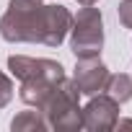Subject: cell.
<instances>
[{
    "mask_svg": "<svg viewBox=\"0 0 132 132\" xmlns=\"http://www.w3.org/2000/svg\"><path fill=\"white\" fill-rule=\"evenodd\" d=\"M119 119V104L109 93H96L83 109V127L91 132H106L114 129Z\"/></svg>",
    "mask_w": 132,
    "mask_h": 132,
    "instance_id": "cell-5",
    "label": "cell"
},
{
    "mask_svg": "<svg viewBox=\"0 0 132 132\" xmlns=\"http://www.w3.org/2000/svg\"><path fill=\"white\" fill-rule=\"evenodd\" d=\"M78 3H80V5H93L96 0H78Z\"/></svg>",
    "mask_w": 132,
    "mask_h": 132,
    "instance_id": "cell-13",
    "label": "cell"
},
{
    "mask_svg": "<svg viewBox=\"0 0 132 132\" xmlns=\"http://www.w3.org/2000/svg\"><path fill=\"white\" fill-rule=\"evenodd\" d=\"M8 68L18 80H34V78H44V80H62L65 78V68L54 60H44V57H26V54H13L8 57Z\"/></svg>",
    "mask_w": 132,
    "mask_h": 132,
    "instance_id": "cell-4",
    "label": "cell"
},
{
    "mask_svg": "<svg viewBox=\"0 0 132 132\" xmlns=\"http://www.w3.org/2000/svg\"><path fill=\"white\" fill-rule=\"evenodd\" d=\"M13 98V83L5 73H0V109H3L8 101Z\"/></svg>",
    "mask_w": 132,
    "mask_h": 132,
    "instance_id": "cell-11",
    "label": "cell"
},
{
    "mask_svg": "<svg viewBox=\"0 0 132 132\" xmlns=\"http://www.w3.org/2000/svg\"><path fill=\"white\" fill-rule=\"evenodd\" d=\"M70 47L75 57H98L104 47V18L98 8L86 5L70 26Z\"/></svg>",
    "mask_w": 132,
    "mask_h": 132,
    "instance_id": "cell-3",
    "label": "cell"
},
{
    "mask_svg": "<svg viewBox=\"0 0 132 132\" xmlns=\"http://www.w3.org/2000/svg\"><path fill=\"white\" fill-rule=\"evenodd\" d=\"M52 86H54V83H52V80H44V78L21 80V91H18V96H21V101H23V104L42 109V104L47 101V96H49Z\"/></svg>",
    "mask_w": 132,
    "mask_h": 132,
    "instance_id": "cell-8",
    "label": "cell"
},
{
    "mask_svg": "<svg viewBox=\"0 0 132 132\" xmlns=\"http://www.w3.org/2000/svg\"><path fill=\"white\" fill-rule=\"evenodd\" d=\"M73 26V13L65 5H44V34H42V44L47 47H60L62 39L68 36Z\"/></svg>",
    "mask_w": 132,
    "mask_h": 132,
    "instance_id": "cell-7",
    "label": "cell"
},
{
    "mask_svg": "<svg viewBox=\"0 0 132 132\" xmlns=\"http://www.w3.org/2000/svg\"><path fill=\"white\" fill-rule=\"evenodd\" d=\"M44 34V3L42 0H11L0 18V36L5 42L42 44Z\"/></svg>",
    "mask_w": 132,
    "mask_h": 132,
    "instance_id": "cell-1",
    "label": "cell"
},
{
    "mask_svg": "<svg viewBox=\"0 0 132 132\" xmlns=\"http://www.w3.org/2000/svg\"><path fill=\"white\" fill-rule=\"evenodd\" d=\"M52 129L60 132H73L83 127V109H80V91L75 80L62 78L52 86L47 101L39 109Z\"/></svg>",
    "mask_w": 132,
    "mask_h": 132,
    "instance_id": "cell-2",
    "label": "cell"
},
{
    "mask_svg": "<svg viewBox=\"0 0 132 132\" xmlns=\"http://www.w3.org/2000/svg\"><path fill=\"white\" fill-rule=\"evenodd\" d=\"M73 80L83 96H96L104 91V86L109 80V70L98 57H78Z\"/></svg>",
    "mask_w": 132,
    "mask_h": 132,
    "instance_id": "cell-6",
    "label": "cell"
},
{
    "mask_svg": "<svg viewBox=\"0 0 132 132\" xmlns=\"http://www.w3.org/2000/svg\"><path fill=\"white\" fill-rule=\"evenodd\" d=\"M117 13H119L122 26L132 29V0H122V3H119V8H117Z\"/></svg>",
    "mask_w": 132,
    "mask_h": 132,
    "instance_id": "cell-12",
    "label": "cell"
},
{
    "mask_svg": "<svg viewBox=\"0 0 132 132\" xmlns=\"http://www.w3.org/2000/svg\"><path fill=\"white\" fill-rule=\"evenodd\" d=\"M49 124H47V119H44V114L36 109V111H21V114H16L13 117V122H11V129L13 132H29V129H47Z\"/></svg>",
    "mask_w": 132,
    "mask_h": 132,
    "instance_id": "cell-10",
    "label": "cell"
},
{
    "mask_svg": "<svg viewBox=\"0 0 132 132\" xmlns=\"http://www.w3.org/2000/svg\"><path fill=\"white\" fill-rule=\"evenodd\" d=\"M104 91L122 106L124 101H129L132 98V78L129 75H124V73H119V75H109V80H106V86H104Z\"/></svg>",
    "mask_w": 132,
    "mask_h": 132,
    "instance_id": "cell-9",
    "label": "cell"
}]
</instances>
